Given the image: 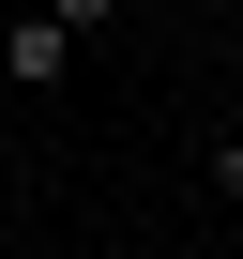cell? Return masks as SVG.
Listing matches in <instances>:
<instances>
[{
    "mask_svg": "<svg viewBox=\"0 0 243 259\" xmlns=\"http://www.w3.org/2000/svg\"><path fill=\"white\" fill-rule=\"evenodd\" d=\"M61 76H76V31L16 0V16H0V92H61Z\"/></svg>",
    "mask_w": 243,
    "mask_h": 259,
    "instance_id": "6da1fadb",
    "label": "cell"
},
{
    "mask_svg": "<svg viewBox=\"0 0 243 259\" xmlns=\"http://www.w3.org/2000/svg\"><path fill=\"white\" fill-rule=\"evenodd\" d=\"M31 16H61V31L91 46V31H122V0H31Z\"/></svg>",
    "mask_w": 243,
    "mask_h": 259,
    "instance_id": "7a4b0ae2",
    "label": "cell"
},
{
    "mask_svg": "<svg viewBox=\"0 0 243 259\" xmlns=\"http://www.w3.org/2000/svg\"><path fill=\"white\" fill-rule=\"evenodd\" d=\"M213 183H228V198H243V138H228V153H213Z\"/></svg>",
    "mask_w": 243,
    "mask_h": 259,
    "instance_id": "3957f363",
    "label": "cell"
},
{
    "mask_svg": "<svg viewBox=\"0 0 243 259\" xmlns=\"http://www.w3.org/2000/svg\"><path fill=\"white\" fill-rule=\"evenodd\" d=\"M0 229H16V183H0Z\"/></svg>",
    "mask_w": 243,
    "mask_h": 259,
    "instance_id": "277c9868",
    "label": "cell"
},
{
    "mask_svg": "<svg viewBox=\"0 0 243 259\" xmlns=\"http://www.w3.org/2000/svg\"><path fill=\"white\" fill-rule=\"evenodd\" d=\"M0 16H16V0H0Z\"/></svg>",
    "mask_w": 243,
    "mask_h": 259,
    "instance_id": "5b68a950",
    "label": "cell"
}]
</instances>
